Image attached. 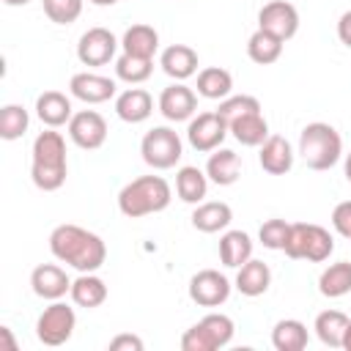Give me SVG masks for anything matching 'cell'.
I'll list each match as a JSON object with an SVG mask.
<instances>
[{
    "mask_svg": "<svg viewBox=\"0 0 351 351\" xmlns=\"http://www.w3.org/2000/svg\"><path fill=\"white\" fill-rule=\"evenodd\" d=\"M5 5H11V8H16V5H27L30 0H3Z\"/></svg>",
    "mask_w": 351,
    "mask_h": 351,
    "instance_id": "bcb514c9",
    "label": "cell"
},
{
    "mask_svg": "<svg viewBox=\"0 0 351 351\" xmlns=\"http://www.w3.org/2000/svg\"><path fill=\"white\" fill-rule=\"evenodd\" d=\"M44 14L55 25H71L82 14V0H44Z\"/></svg>",
    "mask_w": 351,
    "mask_h": 351,
    "instance_id": "8d00e7d4",
    "label": "cell"
},
{
    "mask_svg": "<svg viewBox=\"0 0 351 351\" xmlns=\"http://www.w3.org/2000/svg\"><path fill=\"white\" fill-rule=\"evenodd\" d=\"M176 195H178V200H184L189 206L203 203V197L208 195V176H206V170H200L195 165L178 167V173H176Z\"/></svg>",
    "mask_w": 351,
    "mask_h": 351,
    "instance_id": "cb8c5ba5",
    "label": "cell"
},
{
    "mask_svg": "<svg viewBox=\"0 0 351 351\" xmlns=\"http://www.w3.org/2000/svg\"><path fill=\"white\" fill-rule=\"evenodd\" d=\"M69 137L82 151H96L107 140V121L96 110H80L69 121Z\"/></svg>",
    "mask_w": 351,
    "mask_h": 351,
    "instance_id": "7c38bea8",
    "label": "cell"
},
{
    "mask_svg": "<svg viewBox=\"0 0 351 351\" xmlns=\"http://www.w3.org/2000/svg\"><path fill=\"white\" fill-rule=\"evenodd\" d=\"M30 288H33V293L38 299L55 302V299H63L71 291V280H69L63 266H58V263H38L30 271Z\"/></svg>",
    "mask_w": 351,
    "mask_h": 351,
    "instance_id": "4fadbf2b",
    "label": "cell"
},
{
    "mask_svg": "<svg viewBox=\"0 0 351 351\" xmlns=\"http://www.w3.org/2000/svg\"><path fill=\"white\" fill-rule=\"evenodd\" d=\"M181 351H214V348H211L208 337L203 335V329L195 324L181 335Z\"/></svg>",
    "mask_w": 351,
    "mask_h": 351,
    "instance_id": "f35d334b",
    "label": "cell"
},
{
    "mask_svg": "<svg viewBox=\"0 0 351 351\" xmlns=\"http://www.w3.org/2000/svg\"><path fill=\"white\" fill-rule=\"evenodd\" d=\"M197 326L203 329V335L208 337V343H211L214 351H217V348H225V346L233 340V332H236L233 318L225 315V313H208V315H203V318L197 321Z\"/></svg>",
    "mask_w": 351,
    "mask_h": 351,
    "instance_id": "d6a6232c",
    "label": "cell"
},
{
    "mask_svg": "<svg viewBox=\"0 0 351 351\" xmlns=\"http://www.w3.org/2000/svg\"><path fill=\"white\" fill-rule=\"evenodd\" d=\"M233 285H236V291L241 296H250V299L263 296L269 291V285H271V269H269V263H263L258 258H250L247 263L239 266Z\"/></svg>",
    "mask_w": 351,
    "mask_h": 351,
    "instance_id": "ffe728a7",
    "label": "cell"
},
{
    "mask_svg": "<svg viewBox=\"0 0 351 351\" xmlns=\"http://www.w3.org/2000/svg\"><path fill=\"white\" fill-rule=\"evenodd\" d=\"M69 159H66V140L60 132L47 129L33 140V162L30 178L41 192H55L66 184Z\"/></svg>",
    "mask_w": 351,
    "mask_h": 351,
    "instance_id": "7a4b0ae2",
    "label": "cell"
},
{
    "mask_svg": "<svg viewBox=\"0 0 351 351\" xmlns=\"http://www.w3.org/2000/svg\"><path fill=\"white\" fill-rule=\"evenodd\" d=\"M74 329H77L74 307H69L60 299H55L49 307H44V313L36 321V337L44 346H49V348H58V346L69 343L71 335H74Z\"/></svg>",
    "mask_w": 351,
    "mask_h": 351,
    "instance_id": "52a82bcc",
    "label": "cell"
},
{
    "mask_svg": "<svg viewBox=\"0 0 351 351\" xmlns=\"http://www.w3.org/2000/svg\"><path fill=\"white\" fill-rule=\"evenodd\" d=\"M154 112V96L145 88H126L115 96V115L126 123H143Z\"/></svg>",
    "mask_w": 351,
    "mask_h": 351,
    "instance_id": "ac0fdd59",
    "label": "cell"
},
{
    "mask_svg": "<svg viewBox=\"0 0 351 351\" xmlns=\"http://www.w3.org/2000/svg\"><path fill=\"white\" fill-rule=\"evenodd\" d=\"M332 228L343 239H351V200H343V203L335 206V211H332Z\"/></svg>",
    "mask_w": 351,
    "mask_h": 351,
    "instance_id": "ab89813d",
    "label": "cell"
},
{
    "mask_svg": "<svg viewBox=\"0 0 351 351\" xmlns=\"http://www.w3.org/2000/svg\"><path fill=\"white\" fill-rule=\"evenodd\" d=\"M230 134L225 118L214 110V112H197L189 118V126H186V140L195 151L200 154H211L222 145V140Z\"/></svg>",
    "mask_w": 351,
    "mask_h": 351,
    "instance_id": "ba28073f",
    "label": "cell"
},
{
    "mask_svg": "<svg viewBox=\"0 0 351 351\" xmlns=\"http://www.w3.org/2000/svg\"><path fill=\"white\" fill-rule=\"evenodd\" d=\"M233 219V208L222 200H203L195 206L192 211V225L195 230L200 233H219V230H228Z\"/></svg>",
    "mask_w": 351,
    "mask_h": 351,
    "instance_id": "7402d4cb",
    "label": "cell"
},
{
    "mask_svg": "<svg viewBox=\"0 0 351 351\" xmlns=\"http://www.w3.org/2000/svg\"><path fill=\"white\" fill-rule=\"evenodd\" d=\"M307 326L296 318H282L271 329V346L277 351H302L307 348Z\"/></svg>",
    "mask_w": 351,
    "mask_h": 351,
    "instance_id": "4dcf8cb0",
    "label": "cell"
},
{
    "mask_svg": "<svg viewBox=\"0 0 351 351\" xmlns=\"http://www.w3.org/2000/svg\"><path fill=\"white\" fill-rule=\"evenodd\" d=\"M258 110H261V101H258L255 96H247V93H241V96H228V99H222L219 107H217V112L225 118V123H230V121H236V118H241V115H247V112H258Z\"/></svg>",
    "mask_w": 351,
    "mask_h": 351,
    "instance_id": "d590c367",
    "label": "cell"
},
{
    "mask_svg": "<svg viewBox=\"0 0 351 351\" xmlns=\"http://www.w3.org/2000/svg\"><path fill=\"white\" fill-rule=\"evenodd\" d=\"M71 302L77 307L85 310H96L104 304L107 299V282L101 277H96V271H80L77 280H71V291H69Z\"/></svg>",
    "mask_w": 351,
    "mask_h": 351,
    "instance_id": "603a6c76",
    "label": "cell"
},
{
    "mask_svg": "<svg viewBox=\"0 0 351 351\" xmlns=\"http://www.w3.org/2000/svg\"><path fill=\"white\" fill-rule=\"evenodd\" d=\"M0 337H3V343H5V348H8V351H16V343H14L11 329H8V326H0Z\"/></svg>",
    "mask_w": 351,
    "mask_h": 351,
    "instance_id": "7bdbcfd3",
    "label": "cell"
},
{
    "mask_svg": "<svg viewBox=\"0 0 351 351\" xmlns=\"http://www.w3.org/2000/svg\"><path fill=\"white\" fill-rule=\"evenodd\" d=\"M282 252L293 261L324 263L335 252V239L326 228L315 222H291V233H288Z\"/></svg>",
    "mask_w": 351,
    "mask_h": 351,
    "instance_id": "5b68a950",
    "label": "cell"
},
{
    "mask_svg": "<svg viewBox=\"0 0 351 351\" xmlns=\"http://www.w3.org/2000/svg\"><path fill=\"white\" fill-rule=\"evenodd\" d=\"M206 176H208V181L217 184V186H230V184H236L239 176H241V159H239V154L219 145L217 151H211V156H208V162H206Z\"/></svg>",
    "mask_w": 351,
    "mask_h": 351,
    "instance_id": "44dd1931",
    "label": "cell"
},
{
    "mask_svg": "<svg viewBox=\"0 0 351 351\" xmlns=\"http://www.w3.org/2000/svg\"><path fill=\"white\" fill-rule=\"evenodd\" d=\"M228 129H230V134L236 137V143H241V145H247V148H258V145H263V140L269 137V121L263 118L261 110H258V112H247V115L230 121Z\"/></svg>",
    "mask_w": 351,
    "mask_h": 351,
    "instance_id": "d4e9b609",
    "label": "cell"
},
{
    "mask_svg": "<svg viewBox=\"0 0 351 351\" xmlns=\"http://www.w3.org/2000/svg\"><path fill=\"white\" fill-rule=\"evenodd\" d=\"M159 66H162V71L170 80L184 82V80H189V77L197 74V52L189 44H170V47L162 49Z\"/></svg>",
    "mask_w": 351,
    "mask_h": 351,
    "instance_id": "2e32d148",
    "label": "cell"
},
{
    "mask_svg": "<svg viewBox=\"0 0 351 351\" xmlns=\"http://www.w3.org/2000/svg\"><path fill=\"white\" fill-rule=\"evenodd\" d=\"M170 200H173V189L162 176H140L118 192V208L129 219L159 214L170 206Z\"/></svg>",
    "mask_w": 351,
    "mask_h": 351,
    "instance_id": "3957f363",
    "label": "cell"
},
{
    "mask_svg": "<svg viewBox=\"0 0 351 351\" xmlns=\"http://www.w3.org/2000/svg\"><path fill=\"white\" fill-rule=\"evenodd\" d=\"M121 49L129 55H137V58H154L159 49V33L151 25L137 22V25L126 27V33L121 36Z\"/></svg>",
    "mask_w": 351,
    "mask_h": 351,
    "instance_id": "f1b7e54d",
    "label": "cell"
},
{
    "mask_svg": "<svg viewBox=\"0 0 351 351\" xmlns=\"http://www.w3.org/2000/svg\"><path fill=\"white\" fill-rule=\"evenodd\" d=\"M30 126V115L22 104H5L0 110V137L3 140H19Z\"/></svg>",
    "mask_w": 351,
    "mask_h": 351,
    "instance_id": "e575fe53",
    "label": "cell"
},
{
    "mask_svg": "<svg viewBox=\"0 0 351 351\" xmlns=\"http://www.w3.org/2000/svg\"><path fill=\"white\" fill-rule=\"evenodd\" d=\"M151 74H154V58H137V55L123 52V55L115 60V77H118L121 82L140 85V82H145Z\"/></svg>",
    "mask_w": 351,
    "mask_h": 351,
    "instance_id": "836d02e7",
    "label": "cell"
},
{
    "mask_svg": "<svg viewBox=\"0 0 351 351\" xmlns=\"http://www.w3.org/2000/svg\"><path fill=\"white\" fill-rule=\"evenodd\" d=\"M282 44H285V41H280L277 36H271V33H266V30L258 27V30L247 38V55H250V60L258 63V66H271V63L280 60Z\"/></svg>",
    "mask_w": 351,
    "mask_h": 351,
    "instance_id": "1f68e13d",
    "label": "cell"
},
{
    "mask_svg": "<svg viewBox=\"0 0 351 351\" xmlns=\"http://www.w3.org/2000/svg\"><path fill=\"white\" fill-rule=\"evenodd\" d=\"M90 3H93V5H115L118 0H90Z\"/></svg>",
    "mask_w": 351,
    "mask_h": 351,
    "instance_id": "7dc6e473",
    "label": "cell"
},
{
    "mask_svg": "<svg viewBox=\"0 0 351 351\" xmlns=\"http://www.w3.org/2000/svg\"><path fill=\"white\" fill-rule=\"evenodd\" d=\"M36 115L44 126L49 129H60V126H69L71 121V99L60 90H44L38 99H36Z\"/></svg>",
    "mask_w": 351,
    "mask_h": 351,
    "instance_id": "d6986e66",
    "label": "cell"
},
{
    "mask_svg": "<svg viewBox=\"0 0 351 351\" xmlns=\"http://www.w3.org/2000/svg\"><path fill=\"white\" fill-rule=\"evenodd\" d=\"M337 38H340L343 47L351 49V11L340 14V19H337Z\"/></svg>",
    "mask_w": 351,
    "mask_h": 351,
    "instance_id": "b9f144b4",
    "label": "cell"
},
{
    "mask_svg": "<svg viewBox=\"0 0 351 351\" xmlns=\"http://www.w3.org/2000/svg\"><path fill=\"white\" fill-rule=\"evenodd\" d=\"M230 288L233 285L225 274H219L217 269H203L189 280V299L197 307H219L228 302Z\"/></svg>",
    "mask_w": 351,
    "mask_h": 351,
    "instance_id": "8fae6325",
    "label": "cell"
},
{
    "mask_svg": "<svg viewBox=\"0 0 351 351\" xmlns=\"http://www.w3.org/2000/svg\"><path fill=\"white\" fill-rule=\"evenodd\" d=\"M343 173H346V178H348V184H351V154H346V165H343Z\"/></svg>",
    "mask_w": 351,
    "mask_h": 351,
    "instance_id": "ee69618b",
    "label": "cell"
},
{
    "mask_svg": "<svg viewBox=\"0 0 351 351\" xmlns=\"http://www.w3.org/2000/svg\"><path fill=\"white\" fill-rule=\"evenodd\" d=\"M258 27L277 36L280 41H288L299 33V11L288 0H271L258 11Z\"/></svg>",
    "mask_w": 351,
    "mask_h": 351,
    "instance_id": "30bf717a",
    "label": "cell"
},
{
    "mask_svg": "<svg viewBox=\"0 0 351 351\" xmlns=\"http://www.w3.org/2000/svg\"><path fill=\"white\" fill-rule=\"evenodd\" d=\"M140 154L143 162L154 170H170L181 162L184 156V143L178 137L176 129L170 126H154L151 132H145L143 143H140Z\"/></svg>",
    "mask_w": 351,
    "mask_h": 351,
    "instance_id": "8992f818",
    "label": "cell"
},
{
    "mask_svg": "<svg viewBox=\"0 0 351 351\" xmlns=\"http://www.w3.org/2000/svg\"><path fill=\"white\" fill-rule=\"evenodd\" d=\"M197 96L203 99H214V101H222L233 93V74L228 69H219V66H206L197 71Z\"/></svg>",
    "mask_w": 351,
    "mask_h": 351,
    "instance_id": "484cf974",
    "label": "cell"
},
{
    "mask_svg": "<svg viewBox=\"0 0 351 351\" xmlns=\"http://www.w3.org/2000/svg\"><path fill=\"white\" fill-rule=\"evenodd\" d=\"M49 252L77 271H99L107 261V247L101 236L71 222L58 225L49 233Z\"/></svg>",
    "mask_w": 351,
    "mask_h": 351,
    "instance_id": "6da1fadb",
    "label": "cell"
},
{
    "mask_svg": "<svg viewBox=\"0 0 351 351\" xmlns=\"http://www.w3.org/2000/svg\"><path fill=\"white\" fill-rule=\"evenodd\" d=\"M69 90H71L74 99H80V101H85V104H104V101H110V99L115 96L118 85H115V80H110V77H104V74L80 71V74L71 77Z\"/></svg>",
    "mask_w": 351,
    "mask_h": 351,
    "instance_id": "5bb4252c",
    "label": "cell"
},
{
    "mask_svg": "<svg viewBox=\"0 0 351 351\" xmlns=\"http://www.w3.org/2000/svg\"><path fill=\"white\" fill-rule=\"evenodd\" d=\"M288 233H291V222L274 217V219H266L258 230V239L266 250H282L285 241H288Z\"/></svg>",
    "mask_w": 351,
    "mask_h": 351,
    "instance_id": "74e56055",
    "label": "cell"
},
{
    "mask_svg": "<svg viewBox=\"0 0 351 351\" xmlns=\"http://www.w3.org/2000/svg\"><path fill=\"white\" fill-rule=\"evenodd\" d=\"M293 148L285 137L280 134H269L263 140V145H258V162L269 176H285L293 167Z\"/></svg>",
    "mask_w": 351,
    "mask_h": 351,
    "instance_id": "e0dca14e",
    "label": "cell"
},
{
    "mask_svg": "<svg viewBox=\"0 0 351 351\" xmlns=\"http://www.w3.org/2000/svg\"><path fill=\"white\" fill-rule=\"evenodd\" d=\"M252 258V239L244 230H225L219 236V261L228 269H239Z\"/></svg>",
    "mask_w": 351,
    "mask_h": 351,
    "instance_id": "4316f807",
    "label": "cell"
},
{
    "mask_svg": "<svg viewBox=\"0 0 351 351\" xmlns=\"http://www.w3.org/2000/svg\"><path fill=\"white\" fill-rule=\"evenodd\" d=\"M159 112L173 123L189 121L197 112V93L184 82H173L159 93Z\"/></svg>",
    "mask_w": 351,
    "mask_h": 351,
    "instance_id": "9a60e30c",
    "label": "cell"
},
{
    "mask_svg": "<svg viewBox=\"0 0 351 351\" xmlns=\"http://www.w3.org/2000/svg\"><path fill=\"white\" fill-rule=\"evenodd\" d=\"M118 47H121V41L115 38L112 30H107V27H90L77 41V58H80L82 66H93V69L96 66H107L115 58Z\"/></svg>",
    "mask_w": 351,
    "mask_h": 351,
    "instance_id": "9c48e42d",
    "label": "cell"
},
{
    "mask_svg": "<svg viewBox=\"0 0 351 351\" xmlns=\"http://www.w3.org/2000/svg\"><path fill=\"white\" fill-rule=\"evenodd\" d=\"M299 156L310 170H329L343 156V137L332 123L313 121L299 134Z\"/></svg>",
    "mask_w": 351,
    "mask_h": 351,
    "instance_id": "277c9868",
    "label": "cell"
},
{
    "mask_svg": "<svg viewBox=\"0 0 351 351\" xmlns=\"http://www.w3.org/2000/svg\"><path fill=\"white\" fill-rule=\"evenodd\" d=\"M318 291L326 299H340V296L351 293V263L348 261L329 263L318 277Z\"/></svg>",
    "mask_w": 351,
    "mask_h": 351,
    "instance_id": "f546056e",
    "label": "cell"
},
{
    "mask_svg": "<svg viewBox=\"0 0 351 351\" xmlns=\"http://www.w3.org/2000/svg\"><path fill=\"white\" fill-rule=\"evenodd\" d=\"M348 326H351V318L340 310H324L315 315V324H313L318 340L329 348H343V337Z\"/></svg>",
    "mask_w": 351,
    "mask_h": 351,
    "instance_id": "83f0119b",
    "label": "cell"
},
{
    "mask_svg": "<svg viewBox=\"0 0 351 351\" xmlns=\"http://www.w3.org/2000/svg\"><path fill=\"white\" fill-rule=\"evenodd\" d=\"M110 351H143V340L137 335H118L110 340Z\"/></svg>",
    "mask_w": 351,
    "mask_h": 351,
    "instance_id": "60d3db41",
    "label": "cell"
},
{
    "mask_svg": "<svg viewBox=\"0 0 351 351\" xmlns=\"http://www.w3.org/2000/svg\"><path fill=\"white\" fill-rule=\"evenodd\" d=\"M343 348H346V351H351V326L346 329V337H343Z\"/></svg>",
    "mask_w": 351,
    "mask_h": 351,
    "instance_id": "f6af8a7d",
    "label": "cell"
}]
</instances>
